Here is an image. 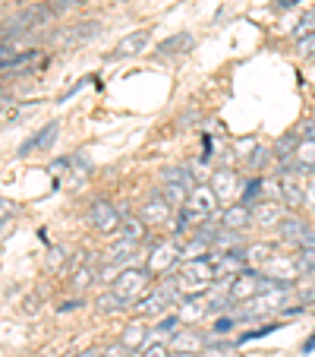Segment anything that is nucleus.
Wrapping results in <instances>:
<instances>
[{"instance_id": "nucleus-1", "label": "nucleus", "mask_w": 315, "mask_h": 357, "mask_svg": "<svg viewBox=\"0 0 315 357\" xmlns=\"http://www.w3.org/2000/svg\"><path fill=\"white\" fill-rule=\"evenodd\" d=\"M215 278H218V272H215L211 257H199V259H186V266H183V269L174 275V282H177V288H180L183 294L199 297L202 291L211 288V282H215Z\"/></svg>"}, {"instance_id": "nucleus-2", "label": "nucleus", "mask_w": 315, "mask_h": 357, "mask_svg": "<svg viewBox=\"0 0 315 357\" xmlns=\"http://www.w3.org/2000/svg\"><path fill=\"white\" fill-rule=\"evenodd\" d=\"M54 16H57V10L51 7V3H41V0H35V3H29L26 10H19L13 20L3 22V41L16 38V35H22V32H29V29H35L38 22L54 20Z\"/></svg>"}, {"instance_id": "nucleus-3", "label": "nucleus", "mask_w": 315, "mask_h": 357, "mask_svg": "<svg viewBox=\"0 0 315 357\" xmlns=\"http://www.w3.org/2000/svg\"><path fill=\"white\" fill-rule=\"evenodd\" d=\"M148 282H152V272L148 269H123L120 275L114 278V291L123 297V301H139V294L148 288Z\"/></svg>"}, {"instance_id": "nucleus-4", "label": "nucleus", "mask_w": 315, "mask_h": 357, "mask_svg": "<svg viewBox=\"0 0 315 357\" xmlns=\"http://www.w3.org/2000/svg\"><path fill=\"white\" fill-rule=\"evenodd\" d=\"M88 222L95 225V231H101V234H111V231H120L123 218H120V212L114 209V202L95 199V206L88 209Z\"/></svg>"}, {"instance_id": "nucleus-5", "label": "nucleus", "mask_w": 315, "mask_h": 357, "mask_svg": "<svg viewBox=\"0 0 315 357\" xmlns=\"http://www.w3.org/2000/svg\"><path fill=\"white\" fill-rule=\"evenodd\" d=\"M57 133H60V123H57V121L45 123V127L38 130V133H32L26 142H22V146H19V152H16V155H32V152H47V149L54 146Z\"/></svg>"}, {"instance_id": "nucleus-6", "label": "nucleus", "mask_w": 315, "mask_h": 357, "mask_svg": "<svg viewBox=\"0 0 315 357\" xmlns=\"http://www.w3.org/2000/svg\"><path fill=\"white\" fill-rule=\"evenodd\" d=\"M148 38H152V29H136V32H129L127 38L114 47V54H108V61H123V57L139 54L142 47L148 45Z\"/></svg>"}, {"instance_id": "nucleus-7", "label": "nucleus", "mask_w": 315, "mask_h": 357, "mask_svg": "<svg viewBox=\"0 0 315 357\" xmlns=\"http://www.w3.org/2000/svg\"><path fill=\"white\" fill-rule=\"evenodd\" d=\"M177 257H183V253H177L174 243H158V247H154V253L148 257V266H145V269L152 272V275H161V272H170V266L177 263Z\"/></svg>"}, {"instance_id": "nucleus-8", "label": "nucleus", "mask_w": 315, "mask_h": 357, "mask_svg": "<svg viewBox=\"0 0 315 357\" xmlns=\"http://www.w3.org/2000/svg\"><path fill=\"white\" fill-rule=\"evenodd\" d=\"M249 222H252V209H249L246 202H236V206L224 209V215H221V228H230V231H243Z\"/></svg>"}, {"instance_id": "nucleus-9", "label": "nucleus", "mask_w": 315, "mask_h": 357, "mask_svg": "<svg viewBox=\"0 0 315 357\" xmlns=\"http://www.w3.org/2000/svg\"><path fill=\"white\" fill-rule=\"evenodd\" d=\"M101 32V22H76L73 29H67V32H60L57 38L63 41V45H82V41H88V38H95V35Z\"/></svg>"}, {"instance_id": "nucleus-10", "label": "nucleus", "mask_w": 315, "mask_h": 357, "mask_svg": "<svg viewBox=\"0 0 315 357\" xmlns=\"http://www.w3.org/2000/svg\"><path fill=\"white\" fill-rule=\"evenodd\" d=\"M170 209H174V206H170V202L164 199V196H154L152 202H145V206H142V212H139V215L145 218L148 225H161L164 218L170 215Z\"/></svg>"}, {"instance_id": "nucleus-11", "label": "nucleus", "mask_w": 315, "mask_h": 357, "mask_svg": "<svg viewBox=\"0 0 315 357\" xmlns=\"http://www.w3.org/2000/svg\"><path fill=\"white\" fill-rule=\"evenodd\" d=\"M38 61H41V51H22V54H13V61H3V76H10V73L19 76Z\"/></svg>"}, {"instance_id": "nucleus-12", "label": "nucleus", "mask_w": 315, "mask_h": 357, "mask_svg": "<svg viewBox=\"0 0 315 357\" xmlns=\"http://www.w3.org/2000/svg\"><path fill=\"white\" fill-rule=\"evenodd\" d=\"M205 344H208V342H205L202 335H195V332L180 329V332L174 335V344H170V348H174V351H186V354H199V351L205 348Z\"/></svg>"}, {"instance_id": "nucleus-13", "label": "nucleus", "mask_w": 315, "mask_h": 357, "mask_svg": "<svg viewBox=\"0 0 315 357\" xmlns=\"http://www.w3.org/2000/svg\"><path fill=\"white\" fill-rule=\"evenodd\" d=\"M133 257H136V241H123L120 237V243L108 250V266H117V269H120V266L133 263Z\"/></svg>"}, {"instance_id": "nucleus-14", "label": "nucleus", "mask_w": 315, "mask_h": 357, "mask_svg": "<svg viewBox=\"0 0 315 357\" xmlns=\"http://www.w3.org/2000/svg\"><path fill=\"white\" fill-rule=\"evenodd\" d=\"M211 190L218 193V199H234L236 196V174H230V171H218V174L211 177Z\"/></svg>"}, {"instance_id": "nucleus-15", "label": "nucleus", "mask_w": 315, "mask_h": 357, "mask_svg": "<svg viewBox=\"0 0 315 357\" xmlns=\"http://www.w3.org/2000/svg\"><path fill=\"white\" fill-rule=\"evenodd\" d=\"M296 269H300V263H290V259H281V257H271L268 263H265V275L268 278H281V282H290V275H296Z\"/></svg>"}, {"instance_id": "nucleus-16", "label": "nucleus", "mask_w": 315, "mask_h": 357, "mask_svg": "<svg viewBox=\"0 0 315 357\" xmlns=\"http://www.w3.org/2000/svg\"><path fill=\"white\" fill-rule=\"evenodd\" d=\"M88 171H92V162H88L82 152H73V155H70V174H67L70 187H79V183L88 177Z\"/></svg>"}, {"instance_id": "nucleus-17", "label": "nucleus", "mask_w": 315, "mask_h": 357, "mask_svg": "<svg viewBox=\"0 0 315 357\" xmlns=\"http://www.w3.org/2000/svg\"><path fill=\"white\" fill-rule=\"evenodd\" d=\"M161 181H164V183H183V187L195 190L193 171H189V168H183V165H174V168H164V171H161Z\"/></svg>"}, {"instance_id": "nucleus-18", "label": "nucleus", "mask_w": 315, "mask_h": 357, "mask_svg": "<svg viewBox=\"0 0 315 357\" xmlns=\"http://www.w3.org/2000/svg\"><path fill=\"white\" fill-rule=\"evenodd\" d=\"M161 196L170 202V206H174V209H183V206H186V199H189V187H183V183H164Z\"/></svg>"}, {"instance_id": "nucleus-19", "label": "nucleus", "mask_w": 315, "mask_h": 357, "mask_svg": "<svg viewBox=\"0 0 315 357\" xmlns=\"http://www.w3.org/2000/svg\"><path fill=\"white\" fill-rule=\"evenodd\" d=\"M145 218H127V222H123L120 225V237H123V241H136V243H139L142 241V237H145Z\"/></svg>"}, {"instance_id": "nucleus-20", "label": "nucleus", "mask_w": 315, "mask_h": 357, "mask_svg": "<svg viewBox=\"0 0 315 357\" xmlns=\"http://www.w3.org/2000/svg\"><path fill=\"white\" fill-rule=\"evenodd\" d=\"M142 342H145V329H142L139 323H129L127 329H123L120 344H123L127 351H139V348H142Z\"/></svg>"}, {"instance_id": "nucleus-21", "label": "nucleus", "mask_w": 315, "mask_h": 357, "mask_svg": "<svg viewBox=\"0 0 315 357\" xmlns=\"http://www.w3.org/2000/svg\"><path fill=\"white\" fill-rule=\"evenodd\" d=\"M252 218L259 225H281V209H277L275 202H268V206H265V202H259V206H255L252 209Z\"/></svg>"}, {"instance_id": "nucleus-22", "label": "nucleus", "mask_w": 315, "mask_h": 357, "mask_svg": "<svg viewBox=\"0 0 315 357\" xmlns=\"http://www.w3.org/2000/svg\"><path fill=\"white\" fill-rule=\"evenodd\" d=\"M180 47H193V38H189L186 32H180V35H174V38H168V41H161V45H158V54H180Z\"/></svg>"}, {"instance_id": "nucleus-23", "label": "nucleus", "mask_w": 315, "mask_h": 357, "mask_svg": "<svg viewBox=\"0 0 315 357\" xmlns=\"http://www.w3.org/2000/svg\"><path fill=\"white\" fill-rule=\"evenodd\" d=\"M302 234H306V222H300V218H281V237L284 241H302Z\"/></svg>"}, {"instance_id": "nucleus-24", "label": "nucleus", "mask_w": 315, "mask_h": 357, "mask_svg": "<svg viewBox=\"0 0 315 357\" xmlns=\"http://www.w3.org/2000/svg\"><path fill=\"white\" fill-rule=\"evenodd\" d=\"M296 162H300L302 168H315V139H302L300 146H296Z\"/></svg>"}, {"instance_id": "nucleus-25", "label": "nucleus", "mask_w": 315, "mask_h": 357, "mask_svg": "<svg viewBox=\"0 0 315 357\" xmlns=\"http://www.w3.org/2000/svg\"><path fill=\"white\" fill-rule=\"evenodd\" d=\"M281 196H284V202H290V206H300V202H306V190L293 187L287 177L281 181Z\"/></svg>"}, {"instance_id": "nucleus-26", "label": "nucleus", "mask_w": 315, "mask_h": 357, "mask_svg": "<svg viewBox=\"0 0 315 357\" xmlns=\"http://www.w3.org/2000/svg\"><path fill=\"white\" fill-rule=\"evenodd\" d=\"M281 326L277 323H261L259 329H252V332H243L240 338H236V344H246V342H255V338H265V335H271V332H277Z\"/></svg>"}, {"instance_id": "nucleus-27", "label": "nucleus", "mask_w": 315, "mask_h": 357, "mask_svg": "<svg viewBox=\"0 0 315 357\" xmlns=\"http://www.w3.org/2000/svg\"><path fill=\"white\" fill-rule=\"evenodd\" d=\"M296 294H300L302 303H312V301H315V275L302 278V282L296 284Z\"/></svg>"}, {"instance_id": "nucleus-28", "label": "nucleus", "mask_w": 315, "mask_h": 357, "mask_svg": "<svg viewBox=\"0 0 315 357\" xmlns=\"http://www.w3.org/2000/svg\"><path fill=\"white\" fill-rule=\"evenodd\" d=\"M177 326H180V317H164L161 323L154 326V332H158V338H164V335H177Z\"/></svg>"}, {"instance_id": "nucleus-29", "label": "nucleus", "mask_w": 315, "mask_h": 357, "mask_svg": "<svg viewBox=\"0 0 315 357\" xmlns=\"http://www.w3.org/2000/svg\"><path fill=\"white\" fill-rule=\"evenodd\" d=\"M139 357H170V348L161 342V338H154V342L148 344V348H142V351H139Z\"/></svg>"}, {"instance_id": "nucleus-30", "label": "nucleus", "mask_w": 315, "mask_h": 357, "mask_svg": "<svg viewBox=\"0 0 315 357\" xmlns=\"http://www.w3.org/2000/svg\"><path fill=\"white\" fill-rule=\"evenodd\" d=\"M265 187V181L261 177H252V181L246 183V190H243V196H240V202H246V206H252V199L259 196V190Z\"/></svg>"}, {"instance_id": "nucleus-31", "label": "nucleus", "mask_w": 315, "mask_h": 357, "mask_svg": "<svg viewBox=\"0 0 315 357\" xmlns=\"http://www.w3.org/2000/svg\"><path fill=\"white\" fill-rule=\"evenodd\" d=\"M95 278H98V272H95V269H79V272H76V278H73V288H76V291L88 288Z\"/></svg>"}, {"instance_id": "nucleus-32", "label": "nucleus", "mask_w": 315, "mask_h": 357, "mask_svg": "<svg viewBox=\"0 0 315 357\" xmlns=\"http://www.w3.org/2000/svg\"><path fill=\"white\" fill-rule=\"evenodd\" d=\"M300 269L309 272V275H315V247H302V253H300Z\"/></svg>"}, {"instance_id": "nucleus-33", "label": "nucleus", "mask_w": 315, "mask_h": 357, "mask_svg": "<svg viewBox=\"0 0 315 357\" xmlns=\"http://www.w3.org/2000/svg\"><path fill=\"white\" fill-rule=\"evenodd\" d=\"M123 307H127V301H123L117 291H114V294H104V297H101V310H123Z\"/></svg>"}, {"instance_id": "nucleus-34", "label": "nucleus", "mask_w": 315, "mask_h": 357, "mask_svg": "<svg viewBox=\"0 0 315 357\" xmlns=\"http://www.w3.org/2000/svg\"><path fill=\"white\" fill-rule=\"evenodd\" d=\"M312 32H315V10H309V13L300 20V26H296V35L302 38V35H312Z\"/></svg>"}, {"instance_id": "nucleus-35", "label": "nucleus", "mask_w": 315, "mask_h": 357, "mask_svg": "<svg viewBox=\"0 0 315 357\" xmlns=\"http://www.w3.org/2000/svg\"><path fill=\"white\" fill-rule=\"evenodd\" d=\"M234 323H236V317H221V319H215V335H227V332L234 329Z\"/></svg>"}, {"instance_id": "nucleus-36", "label": "nucleus", "mask_w": 315, "mask_h": 357, "mask_svg": "<svg viewBox=\"0 0 315 357\" xmlns=\"http://www.w3.org/2000/svg\"><path fill=\"white\" fill-rule=\"evenodd\" d=\"M82 0H51V7L57 10V13H67V10H73V7H79Z\"/></svg>"}, {"instance_id": "nucleus-37", "label": "nucleus", "mask_w": 315, "mask_h": 357, "mask_svg": "<svg viewBox=\"0 0 315 357\" xmlns=\"http://www.w3.org/2000/svg\"><path fill=\"white\" fill-rule=\"evenodd\" d=\"M300 54H315V32L309 38H300Z\"/></svg>"}, {"instance_id": "nucleus-38", "label": "nucleus", "mask_w": 315, "mask_h": 357, "mask_svg": "<svg viewBox=\"0 0 315 357\" xmlns=\"http://www.w3.org/2000/svg\"><path fill=\"white\" fill-rule=\"evenodd\" d=\"M86 82H88V79H79V82H76V86H73V89H70V92H63V95H60V101H70V98H73V95H76V92H79V89H82V86H86Z\"/></svg>"}, {"instance_id": "nucleus-39", "label": "nucleus", "mask_w": 315, "mask_h": 357, "mask_svg": "<svg viewBox=\"0 0 315 357\" xmlns=\"http://www.w3.org/2000/svg\"><path fill=\"white\" fill-rule=\"evenodd\" d=\"M302 247H315V231L312 228H306V234H302Z\"/></svg>"}, {"instance_id": "nucleus-40", "label": "nucleus", "mask_w": 315, "mask_h": 357, "mask_svg": "<svg viewBox=\"0 0 315 357\" xmlns=\"http://www.w3.org/2000/svg\"><path fill=\"white\" fill-rule=\"evenodd\" d=\"M300 351H302V354H312V351H315V332L306 338V342H302V348H300Z\"/></svg>"}, {"instance_id": "nucleus-41", "label": "nucleus", "mask_w": 315, "mask_h": 357, "mask_svg": "<svg viewBox=\"0 0 315 357\" xmlns=\"http://www.w3.org/2000/svg\"><path fill=\"white\" fill-rule=\"evenodd\" d=\"M76 307H82V301H67L57 307V313H67V310H76Z\"/></svg>"}, {"instance_id": "nucleus-42", "label": "nucleus", "mask_w": 315, "mask_h": 357, "mask_svg": "<svg viewBox=\"0 0 315 357\" xmlns=\"http://www.w3.org/2000/svg\"><path fill=\"white\" fill-rule=\"evenodd\" d=\"M306 202H309V206H315V183H309V187H306Z\"/></svg>"}, {"instance_id": "nucleus-43", "label": "nucleus", "mask_w": 315, "mask_h": 357, "mask_svg": "<svg viewBox=\"0 0 315 357\" xmlns=\"http://www.w3.org/2000/svg\"><path fill=\"white\" fill-rule=\"evenodd\" d=\"M35 303H41V297H29V307H26V313H35Z\"/></svg>"}, {"instance_id": "nucleus-44", "label": "nucleus", "mask_w": 315, "mask_h": 357, "mask_svg": "<svg viewBox=\"0 0 315 357\" xmlns=\"http://www.w3.org/2000/svg\"><path fill=\"white\" fill-rule=\"evenodd\" d=\"M79 357H101V351L98 348H88V351H82Z\"/></svg>"}, {"instance_id": "nucleus-45", "label": "nucleus", "mask_w": 315, "mask_h": 357, "mask_svg": "<svg viewBox=\"0 0 315 357\" xmlns=\"http://www.w3.org/2000/svg\"><path fill=\"white\" fill-rule=\"evenodd\" d=\"M170 357H195V354H186V351H170Z\"/></svg>"}, {"instance_id": "nucleus-46", "label": "nucleus", "mask_w": 315, "mask_h": 357, "mask_svg": "<svg viewBox=\"0 0 315 357\" xmlns=\"http://www.w3.org/2000/svg\"><path fill=\"white\" fill-rule=\"evenodd\" d=\"M293 3H300V0H281V7H293Z\"/></svg>"}, {"instance_id": "nucleus-47", "label": "nucleus", "mask_w": 315, "mask_h": 357, "mask_svg": "<svg viewBox=\"0 0 315 357\" xmlns=\"http://www.w3.org/2000/svg\"><path fill=\"white\" fill-rule=\"evenodd\" d=\"M7 3H26V0H7ZM32 3H35V0H32Z\"/></svg>"}]
</instances>
